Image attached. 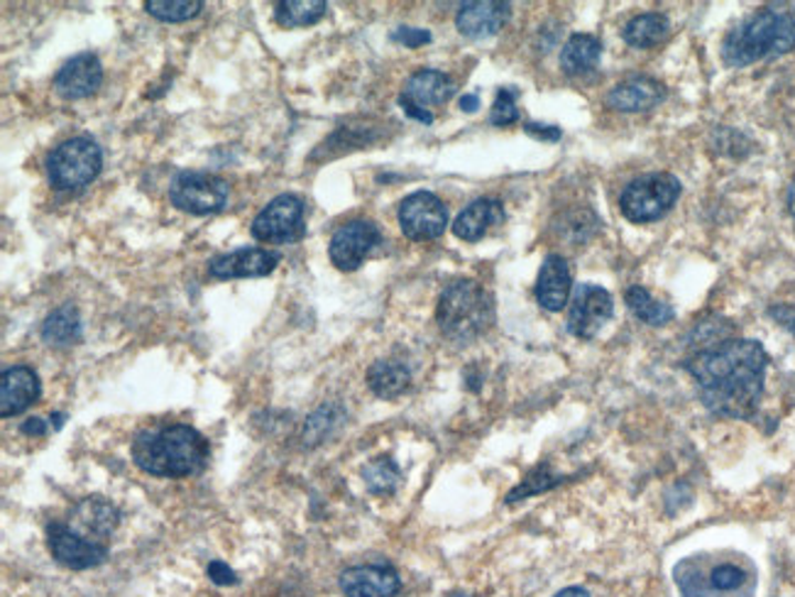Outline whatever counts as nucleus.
Segmentation results:
<instances>
[{"instance_id":"nucleus-1","label":"nucleus","mask_w":795,"mask_h":597,"mask_svg":"<svg viewBox=\"0 0 795 597\" xmlns=\"http://www.w3.org/2000/svg\"><path fill=\"white\" fill-rule=\"evenodd\" d=\"M768 363L759 341L722 338L690 355L683 367L693 375L702 405L712 415L749 419L762 401Z\"/></svg>"},{"instance_id":"nucleus-2","label":"nucleus","mask_w":795,"mask_h":597,"mask_svg":"<svg viewBox=\"0 0 795 597\" xmlns=\"http://www.w3.org/2000/svg\"><path fill=\"white\" fill-rule=\"evenodd\" d=\"M209 441L187 423L140 431L133 441V461L147 475L189 478L209 463Z\"/></svg>"},{"instance_id":"nucleus-3","label":"nucleus","mask_w":795,"mask_h":597,"mask_svg":"<svg viewBox=\"0 0 795 597\" xmlns=\"http://www.w3.org/2000/svg\"><path fill=\"white\" fill-rule=\"evenodd\" d=\"M795 48V18L781 10H762L730 30L722 42V62L728 66H749L768 56L786 54Z\"/></svg>"},{"instance_id":"nucleus-4","label":"nucleus","mask_w":795,"mask_h":597,"mask_svg":"<svg viewBox=\"0 0 795 597\" xmlns=\"http://www.w3.org/2000/svg\"><path fill=\"white\" fill-rule=\"evenodd\" d=\"M436 321L446 338L470 343L480 338L494 321L492 294L480 282L458 280L448 284L436 308Z\"/></svg>"},{"instance_id":"nucleus-5","label":"nucleus","mask_w":795,"mask_h":597,"mask_svg":"<svg viewBox=\"0 0 795 597\" xmlns=\"http://www.w3.org/2000/svg\"><path fill=\"white\" fill-rule=\"evenodd\" d=\"M681 181L668 171H651V175L629 181L619 197V209L631 223L659 221L681 197Z\"/></svg>"},{"instance_id":"nucleus-6","label":"nucleus","mask_w":795,"mask_h":597,"mask_svg":"<svg viewBox=\"0 0 795 597\" xmlns=\"http://www.w3.org/2000/svg\"><path fill=\"white\" fill-rule=\"evenodd\" d=\"M101 147L88 137H72L56 145L48 157V177L54 189L74 191L94 181L101 175Z\"/></svg>"},{"instance_id":"nucleus-7","label":"nucleus","mask_w":795,"mask_h":597,"mask_svg":"<svg viewBox=\"0 0 795 597\" xmlns=\"http://www.w3.org/2000/svg\"><path fill=\"white\" fill-rule=\"evenodd\" d=\"M228 181L209 171H179L169 187V201L191 216H211L228 203Z\"/></svg>"},{"instance_id":"nucleus-8","label":"nucleus","mask_w":795,"mask_h":597,"mask_svg":"<svg viewBox=\"0 0 795 597\" xmlns=\"http://www.w3.org/2000/svg\"><path fill=\"white\" fill-rule=\"evenodd\" d=\"M250 233L260 243H294L302 240L306 233L304 221V201L294 197V193H282V197L272 199L252 221Z\"/></svg>"},{"instance_id":"nucleus-9","label":"nucleus","mask_w":795,"mask_h":597,"mask_svg":"<svg viewBox=\"0 0 795 597\" xmlns=\"http://www.w3.org/2000/svg\"><path fill=\"white\" fill-rule=\"evenodd\" d=\"M399 226L409 240H436L446 233L448 211L436 193L414 191L399 206Z\"/></svg>"},{"instance_id":"nucleus-10","label":"nucleus","mask_w":795,"mask_h":597,"mask_svg":"<svg viewBox=\"0 0 795 597\" xmlns=\"http://www.w3.org/2000/svg\"><path fill=\"white\" fill-rule=\"evenodd\" d=\"M615 314V304L609 292L597 284H578L568 308V331L575 338L590 341Z\"/></svg>"},{"instance_id":"nucleus-11","label":"nucleus","mask_w":795,"mask_h":597,"mask_svg":"<svg viewBox=\"0 0 795 597\" xmlns=\"http://www.w3.org/2000/svg\"><path fill=\"white\" fill-rule=\"evenodd\" d=\"M48 544L52 556L60 561L62 566L72 570H88L101 566L108 558L106 544L91 542L84 534H79L69 524L54 522L48 526Z\"/></svg>"},{"instance_id":"nucleus-12","label":"nucleus","mask_w":795,"mask_h":597,"mask_svg":"<svg viewBox=\"0 0 795 597\" xmlns=\"http://www.w3.org/2000/svg\"><path fill=\"white\" fill-rule=\"evenodd\" d=\"M379 240H383V233H379V228L373 221L345 223L331 238V262L343 272H355L379 245Z\"/></svg>"},{"instance_id":"nucleus-13","label":"nucleus","mask_w":795,"mask_h":597,"mask_svg":"<svg viewBox=\"0 0 795 597\" xmlns=\"http://www.w3.org/2000/svg\"><path fill=\"white\" fill-rule=\"evenodd\" d=\"M282 255L274 250L262 248H240L218 255L211 260L209 272L216 280H238V277H268L280 265Z\"/></svg>"},{"instance_id":"nucleus-14","label":"nucleus","mask_w":795,"mask_h":597,"mask_svg":"<svg viewBox=\"0 0 795 597\" xmlns=\"http://www.w3.org/2000/svg\"><path fill=\"white\" fill-rule=\"evenodd\" d=\"M103 84V66L96 54L84 52L69 60L54 76V91L64 101H79L96 94Z\"/></svg>"},{"instance_id":"nucleus-15","label":"nucleus","mask_w":795,"mask_h":597,"mask_svg":"<svg viewBox=\"0 0 795 597\" xmlns=\"http://www.w3.org/2000/svg\"><path fill=\"white\" fill-rule=\"evenodd\" d=\"M42 395L38 373L28 365L8 367L0 377V417L10 419L30 409Z\"/></svg>"},{"instance_id":"nucleus-16","label":"nucleus","mask_w":795,"mask_h":597,"mask_svg":"<svg viewBox=\"0 0 795 597\" xmlns=\"http://www.w3.org/2000/svg\"><path fill=\"white\" fill-rule=\"evenodd\" d=\"M338 583L345 597H397L401 590L399 573L389 566H355Z\"/></svg>"},{"instance_id":"nucleus-17","label":"nucleus","mask_w":795,"mask_h":597,"mask_svg":"<svg viewBox=\"0 0 795 597\" xmlns=\"http://www.w3.org/2000/svg\"><path fill=\"white\" fill-rule=\"evenodd\" d=\"M506 20H510V3H500V0H475V3L460 6L456 25L460 34H466L470 40H485L498 34Z\"/></svg>"},{"instance_id":"nucleus-18","label":"nucleus","mask_w":795,"mask_h":597,"mask_svg":"<svg viewBox=\"0 0 795 597\" xmlns=\"http://www.w3.org/2000/svg\"><path fill=\"white\" fill-rule=\"evenodd\" d=\"M456 94L453 78L436 72V69H421L405 84V91L399 96V106H414L421 111H429L431 106H441V103L451 101Z\"/></svg>"},{"instance_id":"nucleus-19","label":"nucleus","mask_w":795,"mask_h":597,"mask_svg":"<svg viewBox=\"0 0 795 597\" xmlns=\"http://www.w3.org/2000/svg\"><path fill=\"white\" fill-rule=\"evenodd\" d=\"M573 277L566 258L548 255L541 265L538 280H536V302L546 308V312H563L571 298Z\"/></svg>"},{"instance_id":"nucleus-20","label":"nucleus","mask_w":795,"mask_h":597,"mask_svg":"<svg viewBox=\"0 0 795 597\" xmlns=\"http://www.w3.org/2000/svg\"><path fill=\"white\" fill-rule=\"evenodd\" d=\"M666 98V86L651 76H634L617 84L607 96V106L619 113L649 111Z\"/></svg>"},{"instance_id":"nucleus-21","label":"nucleus","mask_w":795,"mask_h":597,"mask_svg":"<svg viewBox=\"0 0 795 597\" xmlns=\"http://www.w3.org/2000/svg\"><path fill=\"white\" fill-rule=\"evenodd\" d=\"M121 522V512L115 510V504L103 498H86L74 507L72 514V530L84 534L91 542H98L115 532V526Z\"/></svg>"},{"instance_id":"nucleus-22","label":"nucleus","mask_w":795,"mask_h":597,"mask_svg":"<svg viewBox=\"0 0 795 597\" xmlns=\"http://www.w3.org/2000/svg\"><path fill=\"white\" fill-rule=\"evenodd\" d=\"M504 223V206L498 199H478L472 201L468 209L460 211L453 223L456 238L466 240V243H478L485 238L494 226Z\"/></svg>"},{"instance_id":"nucleus-23","label":"nucleus","mask_w":795,"mask_h":597,"mask_svg":"<svg viewBox=\"0 0 795 597\" xmlns=\"http://www.w3.org/2000/svg\"><path fill=\"white\" fill-rule=\"evenodd\" d=\"M411 385V373L405 363L399 360H377L367 370V387L379 399H397L405 395Z\"/></svg>"},{"instance_id":"nucleus-24","label":"nucleus","mask_w":795,"mask_h":597,"mask_svg":"<svg viewBox=\"0 0 795 597\" xmlns=\"http://www.w3.org/2000/svg\"><path fill=\"white\" fill-rule=\"evenodd\" d=\"M82 336H84L82 316H79L72 304L56 308V312L50 314L48 321L42 324V341L54 348L74 346V343L82 341Z\"/></svg>"},{"instance_id":"nucleus-25","label":"nucleus","mask_w":795,"mask_h":597,"mask_svg":"<svg viewBox=\"0 0 795 597\" xmlns=\"http://www.w3.org/2000/svg\"><path fill=\"white\" fill-rule=\"evenodd\" d=\"M603 54V42L595 34H573L561 52V66L563 72L571 76H578L590 72L597 66Z\"/></svg>"},{"instance_id":"nucleus-26","label":"nucleus","mask_w":795,"mask_h":597,"mask_svg":"<svg viewBox=\"0 0 795 597\" xmlns=\"http://www.w3.org/2000/svg\"><path fill=\"white\" fill-rule=\"evenodd\" d=\"M668 32H671V22L663 13H644L631 18L621 34H625V42L637 50H651L656 44H661Z\"/></svg>"},{"instance_id":"nucleus-27","label":"nucleus","mask_w":795,"mask_h":597,"mask_svg":"<svg viewBox=\"0 0 795 597\" xmlns=\"http://www.w3.org/2000/svg\"><path fill=\"white\" fill-rule=\"evenodd\" d=\"M625 298H627V306L631 308V314L649 326H666V324H671L676 316L671 304L653 298L651 292L644 290L641 284H631L625 292Z\"/></svg>"},{"instance_id":"nucleus-28","label":"nucleus","mask_w":795,"mask_h":597,"mask_svg":"<svg viewBox=\"0 0 795 597\" xmlns=\"http://www.w3.org/2000/svg\"><path fill=\"white\" fill-rule=\"evenodd\" d=\"M328 6L324 0H284V3H276L274 20L280 28L294 30V28H306L316 25V22L326 15Z\"/></svg>"},{"instance_id":"nucleus-29","label":"nucleus","mask_w":795,"mask_h":597,"mask_svg":"<svg viewBox=\"0 0 795 597\" xmlns=\"http://www.w3.org/2000/svg\"><path fill=\"white\" fill-rule=\"evenodd\" d=\"M345 419V411L341 405H324L318 407L314 415H311L304 423V443L306 446H318L324 443L328 436L336 431Z\"/></svg>"},{"instance_id":"nucleus-30","label":"nucleus","mask_w":795,"mask_h":597,"mask_svg":"<svg viewBox=\"0 0 795 597\" xmlns=\"http://www.w3.org/2000/svg\"><path fill=\"white\" fill-rule=\"evenodd\" d=\"M363 480L373 495H391L401 480V470L391 458L383 455L363 468Z\"/></svg>"},{"instance_id":"nucleus-31","label":"nucleus","mask_w":795,"mask_h":597,"mask_svg":"<svg viewBox=\"0 0 795 597\" xmlns=\"http://www.w3.org/2000/svg\"><path fill=\"white\" fill-rule=\"evenodd\" d=\"M201 0H147L145 10L163 22H184L201 13Z\"/></svg>"},{"instance_id":"nucleus-32","label":"nucleus","mask_w":795,"mask_h":597,"mask_svg":"<svg viewBox=\"0 0 795 597\" xmlns=\"http://www.w3.org/2000/svg\"><path fill=\"white\" fill-rule=\"evenodd\" d=\"M558 482H563V478L553 475L548 468H538L534 470L532 475H529L520 488H514L510 495H506V502H520L524 498H532V495H538V492H546L551 488H556Z\"/></svg>"},{"instance_id":"nucleus-33","label":"nucleus","mask_w":795,"mask_h":597,"mask_svg":"<svg viewBox=\"0 0 795 597\" xmlns=\"http://www.w3.org/2000/svg\"><path fill=\"white\" fill-rule=\"evenodd\" d=\"M516 121H520V108H516V91L514 88H500L498 98H494V103H492L490 123L504 128V125H512Z\"/></svg>"},{"instance_id":"nucleus-34","label":"nucleus","mask_w":795,"mask_h":597,"mask_svg":"<svg viewBox=\"0 0 795 597\" xmlns=\"http://www.w3.org/2000/svg\"><path fill=\"white\" fill-rule=\"evenodd\" d=\"M744 583H746V573L734 564H720V566H714L710 573V585L714 590L732 593V590H740Z\"/></svg>"},{"instance_id":"nucleus-35","label":"nucleus","mask_w":795,"mask_h":597,"mask_svg":"<svg viewBox=\"0 0 795 597\" xmlns=\"http://www.w3.org/2000/svg\"><path fill=\"white\" fill-rule=\"evenodd\" d=\"M395 40L405 44V48L414 50V48H421V44H426V42H431V32L419 30V28H399L395 32Z\"/></svg>"},{"instance_id":"nucleus-36","label":"nucleus","mask_w":795,"mask_h":597,"mask_svg":"<svg viewBox=\"0 0 795 597\" xmlns=\"http://www.w3.org/2000/svg\"><path fill=\"white\" fill-rule=\"evenodd\" d=\"M209 578L216 583V585H236L238 578L233 568H228V564H223V561H211L209 564Z\"/></svg>"},{"instance_id":"nucleus-37","label":"nucleus","mask_w":795,"mask_h":597,"mask_svg":"<svg viewBox=\"0 0 795 597\" xmlns=\"http://www.w3.org/2000/svg\"><path fill=\"white\" fill-rule=\"evenodd\" d=\"M524 130L532 135V137H538V140H548V143H556L561 140V128H556V125H538V123H526Z\"/></svg>"},{"instance_id":"nucleus-38","label":"nucleus","mask_w":795,"mask_h":597,"mask_svg":"<svg viewBox=\"0 0 795 597\" xmlns=\"http://www.w3.org/2000/svg\"><path fill=\"white\" fill-rule=\"evenodd\" d=\"M20 431L25 436H44V433H48V423H44L38 417H32V419H28L25 423H22Z\"/></svg>"},{"instance_id":"nucleus-39","label":"nucleus","mask_w":795,"mask_h":597,"mask_svg":"<svg viewBox=\"0 0 795 597\" xmlns=\"http://www.w3.org/2000/svg\"><path fill=\"white\" fill-rule=\"evenodd\" d=\"M401 108H405L407 116L414 118V121H419V123H423V125H431V123H433V113H431V111H421V108H414V106H401Z\"/></svg>"},{"instance_id":"nucleus-40","label":"nucleus","mask_w":795,"mask_h":597,"mask_svg":"<svg viewBox=\"0 0 795 597\" xmlns=\"http://www.w3.org/2000/svg\"><path fill=\"white\" fill-rule=\"evenodd\" d=\"M460 108H463L466 113H475L480 108V98L475 94H468L460 98Z\"/></svg>"},{"instance_id":"nucleus-41","label":"nucleus","mask_w":795,"mask_h":597,"mask_svg":"<svg viewBox=\"0 0 795 597\" xmlns=\"http://www.w3.org/2000/svg\"><path fill=\"white\" fill-rule=\"evenodd\" d=\"M553 597H590V593H587L585 588H578V585H573V588L561 590L558 595H553Z\"/></svg>"},{"instance_id":"nucleus-42","label":"nucleus","mask_w":795,"mask_h":597,"mask_svg":"<svg viewBox=\"0 0 795 597\" xmlns=\"http://www.w3.org/2000/svg\"><path fill=\"white\" fill-rule=\"evenodd\" d=\"M786 206H788V211H791V216H795V179H793V184H791V187H788Z\"/></svg>"},{"instance_id":"nucleus-43","label":"nucleus","mask_w":795,"mask_h":597,"mask_svg":"<svg viewBox=\"0 0 795 597\" xmlns=\"http://www.w3.org/2000/svg\"><path fill=\"white\" fill-rule=\"evenodd\" d=\"M451 597H468V595H451Z\"/></svg>"}]
</instances>
